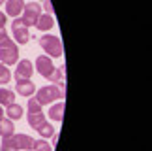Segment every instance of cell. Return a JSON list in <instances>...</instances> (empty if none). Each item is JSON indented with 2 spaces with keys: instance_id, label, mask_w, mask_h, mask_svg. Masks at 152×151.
Wrapping results in <instances>:
<instances>
[{
  "instance_id": "obj_12",
  "label": "cell",
  "mask_w": 152,
  "mask_h": 151,
  "mask_svg": "<svg viewBox=\"0 0 152 151\" xmlns=\"http://www.w3.org/2000/svg\"><path fill=\"white\" fill-rule=\"evenodd\" d=\"M47 79H51L55 85H58V87H62V89H66V66H60V68H55L53 70V74L49 76Z\"/></svg>"
},
{
  "instance_id": "obj_6",
  "label": "cell",
  "mask_w": 152,
  "mask_h": 151,
  "mask_svg": "<svg viewBox=\"0 0 152 151\" xmlns=\"http://www.w3.org/2000/svg\"><path fill=\"white\" fill-rule=\"evenodd\" d=\"M36 70H38L39 76H43V78H49V76L53 74V70H55L51 57H47V55H39L38 59H36Z\"/></svg>"
},
{
  "instance_id": "obj_24",
  "label": "cell",
  "mask_w": 152,
  "mask_h": 151,
  "mask_svg": "<svg viewBox=\"0 0 152 151\" xmlns=\"http://www.w3.org/2000/svg\"><path fill=\"white\" fill-rule=\"evenodd\" d=\"M43 6H45V10H47V13H49V15H53V6H51V0H45Z\"/></svg>"
},
{
  "instance_id": "obj_5",
  "label": "cell",
  "mask_w": 152,
  "mask_h": 151,
  "mask_svg": "<svg viewBox=\"0 0 152 151\" xmlns=\"http://www.w3.org/2000/svg\"><path fill=\"white\" fill-rule=\"evenodd\" d=\"M34 74V64L28 59L17 61L15 66V79H30V76Z\"/></svg>"
},
{
  "instance_id": "obj_11",
  "label": "cell",
  "mask_w": 152,
  "mask_h": 151,
  "mask_svg": "<svg viewBox=\"0 0 152 151\" xmlns=\"http://www.w3.org/2000/svg\"><path fill=\"white\" fill-rule=\"evenodd\" d=\"M64 110H66V104H64V100L53 102V106L49 108V117H51L53 121L62 123V119H64Z\"/></svg>"
},
{
  "instance_id": "obj_26",
  "label": "cell",
  "mask_w": 152,
  "mask_h": 151,
  "mask_svg": "<svg viewBox=\"0 0 152 151\" xmlns=\"http://www.w3.org/2000/svg\"><path fill=\"white\" fill-rule=\"evenodd\" d=\"M4 117V112H2V106H0V119Z\"/></svg>"
},
{
  "instance_id": "obj_19",
  "label": "cell",
  "mask_w": 152,
  "mask_h": 151,
  "mask_svg": "<svg viewBox=\"0 0 152 151\" xmlns=\"http://www.w3.org/2000/svg\"><path fill=\"white\" fill-rule=\"evenodd\" d=\"M32 151H53V146L45 142V138H42V140H34Z\"/></svg>"
},
{
  "instance_id": "obj_8",
  "label": "cell",
  "mask_w": 152,
  "mask_h": 151,
  "mask_svg": "<svg viewBox=\"0 0 152 151\" xmlns=\"http://www.w3.org/2000/svg\"><path fill=\"white\" fill-rule=\"evenodd\" d=\"M13 138V142H15V147L17 151H32V146H34V138L32 136H28V134H15V136H11Z\"/></svg>"
},
{
  "instance_id": "obj_16",
  "label": "cell",
  "mask_w": 152,
  "mask_h": 151,
  "mask_svg": "<svg viewBox=\"0 0 152 151\" xmlns=\"http://www.w3.org/2000/svg\"><path fill=\"white\" fill-rule=\"evenodd\" d=\"M13 121L8 119V117H2L0 119V136L6 138V136H13Z\"/></svg>"
},
{
  "instance_id": "obj_10",
  "label": "cell",
  "mask_w": 152,
  "mask_h": 151,
  "mask_svg": "<svg viewBox=\"0 0 152 151\" xmlns=\"http://www.w3.org/2000/svg\"><path fill=\"white\" fill-rule=\"evenodd\" d=\"M11 30H13V38H15V42H17V44L25 45V44H28V42H30V28H28L26 25L13 27Z\"/></svg>"
},
{
  "instance_id": "obj_27",
  "label": "cell",
  "mask_w": 152,
  "mask_h": 151,
  "mask_svg": "<svg viewBox=\"0 0 152 151\" xmlns=\"http://www.w3.org/2000/svg\"><path fill=\"white\" fill-rule=\"evenodd\" d=\"M4 2H6V0H0V4H4Z\"/></svg>"
},
{
  "instance_id": "obj_18",
  "label": "cell",
  "mask_w": 152,
  "mask_h": 151,
  "mask_svg": "<svg viewBox=\"0 0 152 151\" xmlns=\"http://www.w3.org/2000/svg\"><path fill=\"white\" fill-rule=\"evenodd\" d=\"M38 134L42 136V138H51L53 134H55V127H53L51 123H47V121H45V123H43V125L38 129Z\"/></svg>"
},
{
  "instance_id": "obj_2",
  "label": "cell",
  "mask_w": 152,
  "mask_h": 151,
  "mask_svg": "<svg viewBox=\"0 0 152 151\" xmlns=\"http://www.w3.org/2000/svg\"><path fill=\"white\" fill-rule=\"evenodd\" d=\"M39 45L45 51V55L51 57V59H58L64 53L60 38L55 36V34H43V36H39Z\"/></svg>"
},
{
  "instance_id": "obj_21",
  "label": "cell",
  "mask_w": 152,
  "mask_h": 151,
  "mask_svg": "<svg viewBox=\"0 0 152 151\" xmlns=\"http://www.w3.org/2000/svg\"><path fill=\"white\" fill-rule=\"evenodd\" d=\"M0 151H17L13 138H11V136H6V138H2V146H0Z\"/></svg>"
},
{
  "instance_id": "obj_22",
  "label": "cell",
  "mask_w": 152,
  "mask_h": 151,
  "mask_svg": "<svg viewBox=\"0 0 152 151\" xmlns=\"http://www.w3.org/2000/svg\"><path fill=\"white\" fill-rule=\"evenodd\" d=\"M26 108H28V113H38V112H42V104H39L34 96L28 98V104H26Z\"/></svg>"
},
{
  "instance_id": "obj_20",
  "label": "cell",
  "mask_w": 152,
  "mask_h": 151,
  "mask_svg": "<svg viewBox=\"0 0 152 151\" xmlns=\"http://www.w3.org/2000/svg\"><path fill=\"white\" fill-rule=\"evenodd\" d=\"M10 79H11V72H10V68L0 62V85L10 83Z\"/></svg>"
},
{
  "instance_id": "obj_9",
  "label": "cell",
  "mask_w": 152,
  "mask_h": 151,
  "mask_svg": "<svg viewBox=\"0 0 152 151\" xmlns=\"http://www.w3.org/2000/svg\"><path fill=\"white\" fill-rule=\"evenodd\" d=\"M25 4H26L25 0H6V15H11L13 19L21 17Z\"/></svg>"
},
{
  "instance_id": "obj_23",
  "label": "cell",
  "mask_w": 152,
  "mask_h": 151,
  "mask_svg": "<svg viewBox=\"0 0 152 151\" xmlns=\"http://www.w3.org/2000/svg\"><path fill=\"white\" fill-rule=\"evenodd\" d=\"M6 23H8V15L0 11V28H4V27H6Z\"/></svg>"
},
{
  "instance_id": "obj_1",
  "label": "cell",
  "mask_w": 152,
  "mask_h": 151,
  "mask_svg": "<svg viewBox=\"0 0 152 151\" xmlns=\"http://www.w3.org/2000/svg\"><path fill=\"white\" fill-rule=\"evenodd\" d=\"M64 96H66V89H62V87L58 85H45L42 89L36 91V100L42 104V106H47V104H53L56 100H64Z\"/></svg>"
},
{
  "instance_id": "obj_25",
  "label": "cell",
  "mask_w": 152,
  "mask_h": 151,
  "mask_svg": "<svg viewBox=\"0 0 152 151\" xmlns=\"http://www.w3.org/2000/svg\"><path fill=\"white\" fill-rule=\"evenodd\" d=\"M4 38H8V32H6L4 28H0V42H2Z\"/></svg>"
},
{
  "instance_id": "obj_3",
  "label": "cell",
  "mask_w": 152,
  "mask_h": 151,
  "mask_svg": "<svg viewBox=\"0 0 152 151\" xmlns=\"http://www.w3.org/2000/svg\"><path fill=\"white\" fill-rule=\"evenodd\" d=\"M39 13H42V6H39L38 2H28V4H25V8H23L21 19H23V23H25L28 28H30V27L36 25Z\"/></svg>"
},
{
  "instance_id": "obj_7",
  "label": "cell",
  "mask_w": 152,
  "mask_h": 151,
  "mask_svg": "<svg viewBox=\"0 0 152 151\" xmlns=\"http://www.w3.org/2000/svg\"><path fill=\"white\" fill-rule=\"evenodd\" d=\"M15 91L19 93L21 96L30 98V96L34 95V93H36V85H34V81H32V79H17Z\"/></svg>"
},
{
  "instance_id": "obj_4",
  "label": "cell",
  "mask_w": 152,
  "mask_h": 151,
  "mask_svg": "<svg viewBox=\"0 0 152 151\" xmlns=\"http://www.w3.org/2000/svg\"><path fill=\"white\" fill-rule=\"evenodd\" d=\"M19 61V47L15 44L8 45V47H0V62L6 66H11Z\"/></svg>"
},
{
  "instance_id": "obj_14",
  "label": "cell",
  "mask_w": 152,
  "mask_h": 151,
  "mask_svg": "<svg viewBox=\"0 0 152 151\" xmlns=\"http://www.w3.org/2000/svg\"><path fill=\"white\" fill-rule=\"evenodd\" d=\"M26 123L30 125V129H39L43 123H45V115H43V112H38V113H28L26 115Z\"/></svg>"
},
{
  "instance_id": "obj_17",
  "label": "cell",
  "mask_w": 152,
  "mask_h": 151,
  "mask_svg": "<svg viewBox=\"0 0 152 151\" xmlns=\"http://www.w3.org/2000/svg\"><path fill=\"white\" fill-rule=\"evenodd\" d=\"M6 113H8V119L11 121H17V119H21L23 117V106H19V104H11V106H8V110H6Z\"/></svg>"
},
{
  "instance_id": "obj_13",
  "label": "cell",
  "mask_w": 152,
  "mask_h": 151,
  "mask_svg": "<svg viewBox=\"0 0 152 151\" xmlns=\"http://www.w3.org/2000/svg\"><path fill=\"white\" fill-rule=\"evenodd\" d=\"M34 27H36L38 30L47 32V30H51V28L55 27V19H53V15H49V13H39V17H38V21H36Z\"/></svg>"
},
{
  "instance_id": "obj_15",
  "label": "cell",
  "mask_w": 152,
  "mask_h": 151,
  "mask_svg": "<svg viewBox=\"0 0 152 151\" xmlns=\"http://www.w3.org/2000/svg\"><path fill=\"white\" fill-rule=\"evenodd\" d=\"M11 104H15V93L10 91V89H0V106H11Z\"/></svg>"
}]
</instances>
